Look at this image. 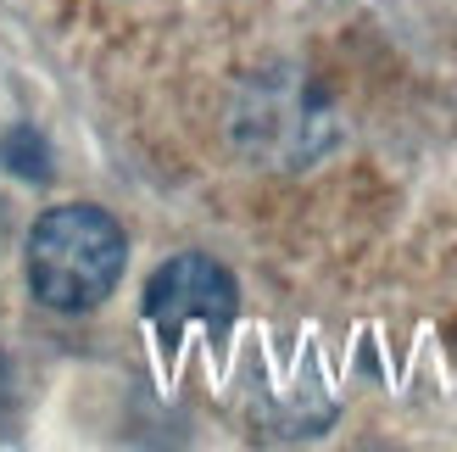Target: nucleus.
Masks as SVG:
<instances>
[{
  "instance_id": "2",
  "label": "nucleus",
  "mask_w": 457,
  "mask_h": 452,
  "mask_svg": "<svg viewBox=\"0 0 457 452\" xmlns=\"http://www.w3.org/2000/svg\"><path fill=\"white\" fill-rule=\"evenodd\" d=\"M235 313H240V285L207 252H179L145 280V319L162 330L168 341H179L190 324L223 335L235 324Z\"/></svg>"
},
{
  "instance_id": "1",
  "label": "nucleus",
  "mask_w": 457,
  "mask_h": 452,
  "mask_svg": "<svg viewBox=\"0 0 457 452\" xmlns=\"http://www.w3.org/2000/svg\"><path fill=\"white\" fill-rule=\"evenodd\" d=\"M123 223L96 201L45 207L29 230V290L51 313H89L123 280Z\"/></svg>"
},
{
  "instance_id": "3",
  "label": "nucleus",
  "mask_w": 457,
  "mask_h": 452,
  "mask_svg": "<svg viewBox=\"0 0 457 452\" xmlns=\"http://www.w3.org/2000/svg\"><path fill=\"white\" fill-rule=\"evenodd\" d=\"M6 408H12V380H6V364H0V419H6Z\"/></svg>"
}]
</instances>
